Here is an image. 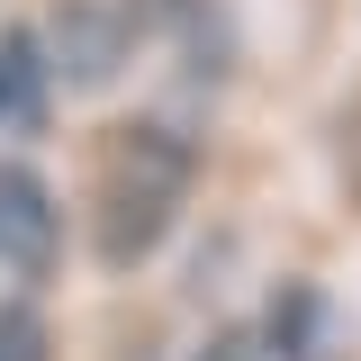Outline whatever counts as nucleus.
I'll return each mask as SVG.
<instances>
[{
    "mask_svg": "<svg viewBox=\"0 0 361 361\" xmlns=\"http://www.w3.org/2000/svg\"><path fill=\"white\" fill-rule=\"evenodd\" d=\"M0 271L27 289L63 271V199L37 163H0Z\"/></svg>",
    "mask_w": 361,
    "mask_h": 361,
    "instance_id": "f03ea898",
    "label": "nucleus"
},
{
    "mask_svg": "<svg viewBox=\"0 0 361 361\" xmlns=\"http://www.w3.org/2000/svg\"><path fill=\"white\" fill-rule=\"evenodd\" d=\"M199 361H262V325H217L199 343Z\"/></svg>",
    "mask_w": 361,
    "mask_h": 361,
    "instance_id": "0eeeda50",
    "label": "nucleus"
},
{
    "mask_svg": "<svg viewBox=\"0 0 361 361\" xmlns=\"http://www.w3.org/2000/svg\"><path fill=\"white\" fill-rule=\"evenodd\" d=\"M190 145L154 118H127L90 145V253L109 271H135L163 253V235L190 208Z\"/></svg>",
    "mask_w": 361,
    "mask_h": 361,
    "instance_id": "f257e3e1",
    "label": "nucleus"
},
{
    "mask_svg": "<svg viewBox=\"0 0 361 361\" xmlns=\"http://www.w3.org/2000/svg\"><path fill=\"white\" fill-rule=\"evenodd\" d=\"M54 118V54H45V27L9 18L0 27V127L9 135H45Z\"/></svg>",
    "mask_w": 361,
    "mask_h": 361,
    "instance_id": "7ed1b4c3",
    "label": "nucleus"
},
{
    "mask_svg": "<svg viewBox=\"0 0 361 361\" xmlns=\"http://www.w3.org/2000/svg\"><path fill=\"white\" fill-rule=\"evenodd\" d=\"M63 27H73V37H45V54H54V82L99 90L118 63H127V18H118V9H99V0H63Z\"/></svg>",
    "mask_w": 361,
    "mask_h": 361,
    "instance_id": "20e7f679",
    "label": "nucleus"
},
{
    "mask_svg": "<svg viewBox=\"0 0 361 361\" xmlns=\"http://www.w3.org/2000/svg\"><path fill=\"white\" fill-rule=\"evenodd\" d=\"M0 361H54V325L37 298H0Z\"/></svg>",
    "mask_w": 361,
    "mask_h": 361,
    "instance_id": "423d86ee",
    "label": "nucleus"
},
{
    "mask_svg": "<svg viewBox=\"0 0 361 361\" xmlns=\"http://www.w3.org/2000/svg\"><path fill=\"white\" fill-rule=\"evenodd\" d=\"M325 289H307V280H289L280 298H271V343H280V361H316L325 353Z\"/></svg>",
    "mask_w": 361,
    "mask_h": 361,
    "instance_id": "39448f33",
    "label": "nucleus"
}]
</instances>
